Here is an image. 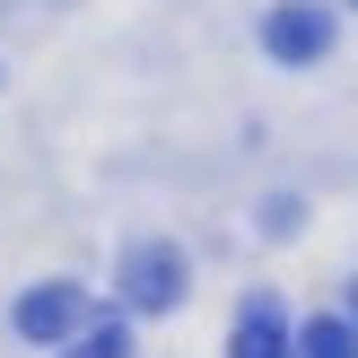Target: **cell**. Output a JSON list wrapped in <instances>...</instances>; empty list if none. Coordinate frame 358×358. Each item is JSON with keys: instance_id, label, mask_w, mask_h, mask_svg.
Instances as JSON below:
<instances>
[{"instance_id": "7", "label": "cell", "mask_w": 358, "mask_h": 358, "mask_svg": "<svg viewBox=\"0 0 358 358\" xmlns=\"http://www.w3.org/2000/svg\"><path fill=\"white\" fill-rule=\"evenodd\" d=\"M350 324H358V289H350Z\"/></svg>"}, {"instance_id": "4", "label": "cell", "mask_w": 358, "mask_h": 358, "mask_svg": "<svg viewBox=\"0 0 358 358\" xmlns=\"http://www.w3.org/2000/svg\"><path fill=\"white\" fill-rule=\"evenodd\" d=\"M227 358H297V350H289V324H280L271 297H254V306L236 315V341H227Z\"/></svg>"}, {"instance_id": "2", "label": "cell", "mask_w": 358, "mask_h": 358, "mask_svg": "<svg viewBox=\"0 0 358 358\" xmlns=\"http://www.w3.org/2000/svg\"><path fill=\"white\" fill-rule=\"evenodd\" d=\"M122 297H131L140 315H166L175 297H184V254H175V245H131V254H122Z\"/></svg>"}, {"instance_id": "1", "label": "cell", "mask_w": 358, "mask_h": 358, "mask_svg": "<svg viewBox=\"0 0 358 358\" xmlns=\"http://www.w3.org/2000/svg\"><path fill=\"white\" fill-rule=\"evenodd\" d=\"M262 44H271V62H289V70L324 62L332 52V9L324 0H280V9L262 17Z\"/></svg>"}, {"instance_id": "3", "label": "cell", "mask_w": 358, "mask_h": 358, "mask_svg": "<svg viewBox=\"0 0 358 358\" xmlns=\"http://www.w3.org/2000/svg\"><path fill=\"white\" fill-rule=\"evenodd\" d=\"M79 324H87V297L70 289V280H44V289L17 297V332H27V341H70Z\"/></svg>"}, {"instance_id": "5", "label": "cell", "mask_w": 358, "mask_h": 358, "mask_svg": "<svg viewBox=\"0 0 358 358\" xmlns=\"http://www.w3.org/2000/svg\"><path fill=\"white\" fill-rule=\"evenodd\" d=\"M289 350H297V358H358V324H350V315H315Z\"/></svg>"}, {"instance_id": "6", "label": "cell", "mask_w": 358, "mask_h": 358, "mask_svg": "<svg viewBox=\"0 0 358 358\" xmlns=\"http://www.w3.org/2000/svg\"><path fill=\"white\" fill-rule=\"evenodd\" d=\"M70 358H131V324H122V315H96V324L79 332V350Z\"/></svg>"}]
</instances>
